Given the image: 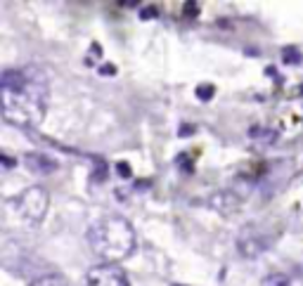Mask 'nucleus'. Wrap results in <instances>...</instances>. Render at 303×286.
<instances>
[{"label":"nucleus","instance_id":"1","mask_svg":"<svg viewBox=\"0 0 303 286\" xmlns=\"http://www.w3.org/2000/svg\"><path fill=\"white\" fill-rule=\"evenodd\" d=\"M50 86L38 67L7 69L0 78V107L5 121L22 128L41 126L48 111Z\"/></svg>","mask_w":303,"mask_h":286},{"label":"nucleus","instance_id":"2","mask_svg":"<svg viewBox=\"0 0 303 286\" xmlns=\"http://www.w3.org/2000/svg\"><path fill=\"white\" fill-rule=\"evenodd\" d=\"M88 246L102 262H121L135 251V230L121 215H102L88 227Z\"/></svg>","mask_w":303,"mask_h":286},{"label":"nucleus","instance_id":"3","mask_svg":"<svg viewBox=\"0 0 303 286\" xmlns=\"http://www.w3.org/2000/svg\"><path fill=\"white\" fill-rule=\"evenodd\" d=\"M48 206H50V194H48V189L41 187V185L26 187L24 192L17 194V199H14V208H17L19 220L26 222V225L43 222L45 213H48Z\"/></svg>","mask_w":303,"mask_h":286},{"label":"nucleus","instance_id":"4","mask_svg":"<svg viewBox=\"0 0 303 286\" xmlns=\"http://www.w3.org/2000/svg\"><path fill=\"white\" fill-rule=\"evenodd\" d=\"M270 246V237H268L266 227L260 225H247L239 230L237 237V249L244 258H256Z\"/></svg>","mask_w":303,"mask_h":286},{"label":"nucleus","instance_id":"5","mask_svg":"<svg viewBox=\"0 0 303 286\" xmlns=\"http://www.w3.org/2000/svg\"><path fill=\"white\" fill-rule=\"evenodd\" d=\"M88 286H130L126 272L114 262H102V265H95L90 268L86 277Z\"/></svg>","mask_w":303,"mask_h":286},{"label":"nucleus","instance_id":"6","mask_svg":"<svg viewBox=\"0 0 303 286\" xmlns=\"http://www.w3.org/2000/svg\"><path fill=\"white\" fill-rule=\"evenodd\" d=\"M209 206L213 208L216 213L223 215V218H228V215H235L237 211H239L241 201L235 192H216V194L209 199Z\"/></svg>","mask_w":303,"mask_h":286},{"label":"nucleus","instance_id":"7","mask_svg":"<svg viewBox=\"0 0 303 286\" xmlns=\"http://www.w3.org/2000/svg\"><path fill=\"white\" fill-rule=\"evenodd\" d=\"M26 166L31 168L33 173H52L57 168V164H55V158H50V156H45V154H26Z\"/></svg>","mask_w":303,"mask_h":286},{"label":"nucleus","instance_id":"8","mask_svg":"<svg viewBox=\"0 0 303 286\" xmlns=\"http://www.w3.org/2000/svg\"><path fill=\"white\" fill-rule=\"evenodd\" d=\"M260 286H289V277L285 272H270L260 279Z\"/></svg>","mask_w":303,"mask_h":286},{"label":"nucleus","instance_id":"9","mask_svg":"<svg viewBox=\"0 0 303 286\" xmlns=\"http://www.w3.org/2000/svg\"><path fill=\"white\" fill-rule=\"evenodd\" d=\"M29 286H69L67 279L64 277H57V274H50V277H41V279H36L33 284Z\"/></svg>","mask_w":303,"mask_h":286},{"label":"nucleus","instance_id":"10","mask_svg":"<svg viewBox=\"0 0 303 286\" xmlns=\"http://www.w3.org/2000/svg\"><path fill=\"white\" fill-rule=\"evenodd\" d=\"M282 59H285V64H298L301 62V52H298V48L289 45V48L282 50Z\"/></svg>","mask_w":303,"mask_h":286},{"label":"nucleus","instance_id":"11","mask_svg":"<svg viewBox=\"0 0 303 286\" xmlns=\"http://www.w3.org/2000/svg\"><path fill=\"white\" fill-rule=\"evenodd\" d=\"M194 92H197V97L201 99V102H209V99L216 95V88L209 86V83H201V86H197V90Z\"/></svg>","mask_w":303,"mask_h":286},{"label":"nucleus","instance_id":"12","mask_svg":"<svg viewBox=\"0 0 303 286\" xmlns=\"http://www.w3.org/2000/svg\"><path fill=\"white\" fill-rule=\"evenodd\" d=\"M154 14H156V10H145V12H143V17L147 19V17H154Z\"/></svg>","mask_w":303,"mask_h":286},{"label":"nucleus","instance_id":"13","mask_svg":"<svg viewBox=\"0 0 303 286\" xmlns=\"http://www.w3.org/2000/svg\"><path fill=\"white\" fill-rule=\"evenodd\" d=\"M102 73H116V69H112V67H105V69H102Z\"/></svg>","mask_w":303,"mask_h":286}]
</instances>
